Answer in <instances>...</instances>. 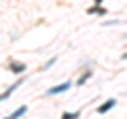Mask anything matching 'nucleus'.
<instances>
[{
    "label": "nucleus",
    "instance_id": "obj_1",
    "mask_svg": "<svg viewBox=\"0 0 127 119\" xmlns=\"http://www.w3.org/2000/svg\"><path fill=\"white\" fill-rule=\"evenodd\" d=\"M70 85H72V83H62V85L53 87V89H49V96H53V94H59V92H66V89H70Z\"/></svg>",
    "mask_w": 127,
    "mask_h": 119
},
{
    "label": "nucleus",
    "instance_id": "obj_2",
    "mask_svg": "<svg viewBox=\"0 0 127 119\" xmlns=\"http://www.w3.org/2000/svg\"><path fill=\"white\" fill-rule=\"evenodd\" d=\"M112 106H114V100H108V102H106V104H102L100 109H97V113H106V111H110V109H112Z\"/></svg>",
    "mask_w": 127,
    "mask_h": 119
},
{
    "label": "nucleus",
    "instance_id": "obj_3",
    "mask_svg": "<svg viewBox=\"0 0 127 119\" xmlns=\"http://www.w3.org/2000/svg\"><path fill=\"white\" fill-rule=\"evenodd\" d=\"M9 68L13 70V72H21V70L26 68V66H23V64H17V62H11V64H9Z\"/></svg>",
    "mask_w": 127,
    "mask_h": 119
},
{
    "label": "nucleus",
    "instance_id": "obj_4",
    "mask_svg": "<svg viewBox=\"0 0 127 119\" xmlns=\"http://www.w3.org/2000/svg\"><path fill=\"white\" fill-rule=\"evenodd\" d=\"M23 113H26V106H21V109H17V111H15L13 115H9V117H4V119H17V117H21Z\"/></svg>",
    "mask_w": 127,
    "mask_h": 119
},
{
    "label": "nucleus",
    "instance_id": "obj_5",
    "mask_svg": "<svg viewBox=\"0 0 127 119\" xmlns=\"http://www.w3.org/2000/svg\"><path fill=\"white\" fill-rule=\"evenodd\" d=\"M89 77H91V70H87V72H85V74H83V77H81V79L76 81V85H83V83H85V81H87Z\"/></svg>",
    "mask_w": 127,
    "mask_h": 119
},
{
    "label": "nucleus",
    "instance_id": "obj_6",
    "mask_svg": "<svg viewBox=\"0 0 127 119\" xmlns=\"http://www.w3.org/2000/svg\"><path fill=\"white\" fill-rule=\"evenodd\" d=\"M62 119H78V113H64Z\"/></svg>",
    "mask_w": 127,
    "mask_h": 119
},
{
    "label": "nucleus",
    "instance_id": "obj_7",
    "mask_svg": "<svg viewBox=\"0 0 127 119\" xmlns=\"http://www.w3.org/2000/svg\"><path fill=\"white\" fill-rule=\"evenodd\" d=\"M53 64H55V58H51L49 62H47V64H45V68H51V66H53Z\"/></svg>",
    "mask_w": 127,
    "mask_h": 119
},
{
    "label": "nucleus",
    "instance_id": "obj_8",
    "mask_svg": "<svg viewBox=\"0 0 127 119\" xmlns=\"http://www.w3.org/2000/svg\"><path fill=\"white\" fill-rule=\"evenodd\" d=\"M95 2H97V4H100V2H104V0H95Z\"/></svg>",
    "mask_w": 127,
    "mask_h": 119
},
{
    "label": "nucleus",
    "instance_id": "obj_9",
    "mask_svg": "<svg viewBox=\"0 0 127 119\" xmlns=\"http://www.w3.org/2000/svg\"><path fill=\"white\" fill-rule=\"evenodd\" d=\"M123 60H127V53H125V55H123Z\"/></svg>",
    "mask_w": 127,
    "mask_h": 119
}]
</instances>
